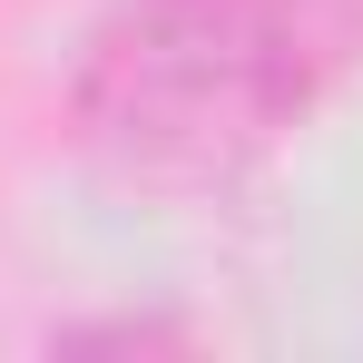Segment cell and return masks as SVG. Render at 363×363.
I'll return each instance as SVG.
<instances>
[{
  "label": "cell",
  "mask_w": 363,
  "mask_h": 363,
  "mask_svg": "<svg viewBox=\"0 0 363 363\" xmlns=\"http://www.w3.org/2000/svg\"><path fill=\"white\" fill-rule=\"evenodd\" d=\"M354 60L363 0H118L79 60L69 128L128 186H226Z\"/></svg>",
  "instance_id": "cell-1"
}]
</instances>
